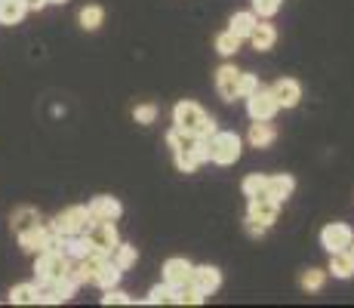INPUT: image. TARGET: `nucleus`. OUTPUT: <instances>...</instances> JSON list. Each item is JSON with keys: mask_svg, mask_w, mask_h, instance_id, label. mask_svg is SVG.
<instances>
[{"mask_svg": "<svg viewBox=\"0 0 354 308\" xmlns=\"http://www.w3.org/2000/svg\"><path fill=\"white\" fill-rule=\"evenodd\" d=\"M167 145L173 148L176 154V167L182 170V173H194L197 167H201L203 161H209L207 154V142L197 139L194 133H185V129H169L167 133Z\"/></svg>", "mask_w": 354, "mask_h": 308, "instance_id": "obj_1", "label": "nucleus"}, {"mask_svg": "<svg viewBox=\"0 0 354 308\" xmlns=\"http://www.w3.org/2000/svg\"><path fill=\"white\" fill-rule=\"evenodd\" d=\"M173 123H176V129H185V133H194L197 139H203L207 142L209 136L216 133V120L209 118L207 111H203L197 102H179V105L173 108Z\"/></svg>", "mask_w": 354, "mask_h": 308, "instance_id": "obj_2", "label": "nucleus"}, {"mask_svg": "<svg viewBox=\"0 0 354 308\" xmlns=\"http://www.w3.org/2000/svg\"><path fill=\"white\" fill-rule=\"evenodd\" d=\"M68 269H71V262H68L65 250H44L37 256V265H34V275H37V284H59Z\"/></svg>", "mask_w": 354, "mask_h": 308, "instance_id": "obj_3", "label": "nucleus"}, {"mask_svg": "<svg viewBox=\"0 0 354 308\" xmlns=\"http://www.w3.org/2000/svg\"><path fill=\"white\" fill-rule=\"evenodd\" d=\"M207 154L219 167L237 163V157H241V139H237V133H213L207 139Z\"/></svg>", "mask_w": 354, "mask_h": 308, "instance_id": "obj_4", "label": "nucleus"}, {"mask_svg": "<svg viewBox=\"0 0 354 308\" xmlns=\"http://www.w3.org/2000/svg\"><path fill=\"white\" fill-rule=\"evenodd\" d=\"M86 244H90L93 253H102V256H111V250L120 244L118 237V228H114V222H108V219H93L90 225H86Z\"/></svg>", "mask_w": 354, "mask_h": 308, "instance_id": "obj_5", "label": "nucleus"}, {"mask_svg": "<svg viewBox=\"0 0 354 308\" xmlns=\"http://www.w3.org/2000/svg\"><path fill=\"white\" fill-rule=\"evenodd\" d=\"M90 222H93V219H90V210H86V207H68L65 213L56 216V222H53L50 228L59 231L62 237H71V235H84Z\"/></svg>", "mask_w": 354, "mask_h": 308, "instance_id": "obj_6", "label": "nucleus"}, {"mask_svg": "<svg viewBox=\"0 0 354 308\" xmlns=\"http://www.w3.org/2000/svg\"><path fill=\"white\" fill-rule=\"evenodd\" d=\"M321 244L326 253H336V250H348L354 244V231L348 228L345 222H330L326 228L321 231Z\"/></svg>", "mask_w": 354, "mask_h": 308, "instance_id": "obj_7", "label": "nucleus"}, {"mask_svg": "<svg viewBox=\"0 0 354 308\" xmlns=\"http://www.w3.org/2000/svg\"><path fill=\"white\" fill-rule=\"evenodd\" d=\"M277 207H281V203H277L274 197H268V194L250 197V222L268 228V225H274V219H277Z\"/></svg>", "mask_w": 354, "mask_h": 308, "instance_id": "obj_8", "label": "nucleus"}, {"mask_svg": "<svg viewBox=\"0 0 354 308\" xmlns=\"http://www.w3.org/2000/svg\"><path fill=\"white\" fill-rule=\"evenodd\" d=\"M247 111H250L253 120H271L274 118L277 102H274V96H271V90H262V87H259L253 96H247Z\"/></svg>", "mask_w": 354, "mask_h": 308, "instance_id": "obj_9", "label": "nucleus"}, {"mask_svg": "<svg viewBox=\"0 0 354 308\" xmlns=\"http://www.w3.org/2000/svg\"><path fill=\"white\" fill-rule=\"evenodd\" d=\"M271 96H274L277 108H296L299 99H302V87L292 78H281L274 87H271Z\"/></svg>", "mask_w": 354, "mask_h": 308, "instance_id": "obj_10", "label": "nucleus"}, {"mask_svg": "<svg viewBox=\"0 0 354 308\" xmlns=\"http://www.w3.org/2000/svg\"><path fill=\"white\" fill-rule=\"evenodd\" d=\"M192 262L188 259H167V265H163V280H167L169 287H182V284H192Z\"/></svg>", "mask_w": 354, "mask_h": 308, "instance_id": "obj_11", "label": "nucleus"}, {"mask_svg": "<svg viewBox=\"0 0 354 308\" xmlns=\"http://www.w3.org/2000/svg\"><path fill=\"white\" fill-rule=\"evenodd\" d=\"M237 80H241V71L234 65H222L216 71V90L225 102H234L237 99Z\"/></svg>", "mask_w": 354, "mask_h": 308, "instance_id": "obj_12", "label": "nucleus"}, {"mask_svg": "<svg viewBox=\"0 0 354 308\" xmlns=\"http://www.w3.org/2000/svg\"><path fill=\"white\" fill-rule=\"evenodd\" d=\"M86 210H90V219H108V222H114V219L124 213V207H120L118 197H108V194L93 197V203Z\"/></svg>", "mask_w": 354, "mask_h": 308, "instance_id": "obj_13", "label": "nucleus"}, {"mask_svg": "<svg viewBox=\"0 0 354 308\" xmlns=\"http://www.w3.org/2000/svg\"><path fill=\"white\" fill-rule=\"evenodd\" d=\"M192 284L203 293V296H209V293L219 290L222 275H219V269H213V265H201V269L192 271Z\"/></svg>", "mask_w": 354, "mask_h": 308, "instance_id": "obj_14", "label": "nucleus"}, {"mask_svg": "<svg viewBox=\"0 0 354 308\" xmlns=\"http://www.w3.org/2000/svg\"><path fill=\"white\" fill-rule=\"evenodd\" d=\"M10 222H12V231H16V237L28 235V231H37L40 225H44V222H40V213L34 207H19L16 213H12Z\"/></svg>", "mask_w": 354, "mask_h": 308, "instance_id": "obj_15", "label": "nucleus"}, {"mask_svg": "<svg viewBox=\"0 0 354 308\" xmlns=\"http://www.w3.org/2000/svg\"><path fill=\"white\" fill-rule=\"evenodd\" d=\"M330 271L333 278H339V280H348L354 275V253H351V246L348 250H336V253H330Z\"/></svg>", "mask_w": 354, "mask_h": 308, "instance_id": "obj_16", "label": "nucleus"}, {"mask_svg": "<svg viewBox=\"0 0 354 308\" xmlns=\"http://www.w3.org/2000/svg\"><path fill=\"white\" fill-rule=\"evenodd\" d=\"M292 188H296V179L292 176H287V173H281V176H271L268 182H265V194L268 197H274L277 203H283L287 197L292 194Z\"/></svg>", "mask_w": 354, "mask_h": 308, "instance_id": "obj_17", "label": "nucleus"}, {"mask_svg": "<svg viewBox=\"0 0 354 308\" xmlns=\"http://www.w3.org/2000/svg\"><path fill=\"white\" fill-rule=\"evenodd\" d=\"M250 44H253L259 53L271 50V46L277 44V28L274 25H268V22H256V28L250 31Z\"/></svg>", "mask_w": 354, "mask_h": 308, "instance_id": "obj_18", "label": "nucleus"}, {"mask_svg": "<svg viewBox=\"0 0 354 308\" xmlns=\"http://www.w3.org/2000/svg\"><path fill=\"white\" fill-rule=\"evenodd\" d=\"M274 139H277V129L271 127L268 120H256L253 127H250V145L253 148H268Z\"/></svg>", "mask_w": 354, "mask_h": 308, "instance_id": "obj_19", "label": "nucleus"}, {"mask_svg": "<svg viewBox=\"0 0 354 308\" xmlns=\"http://www.w3.org/2000/svg\"><path fill=\"white\" fill-rule=\"evenodd\" d=\"M25 12V0H0V25H19Z\"/></svg>", "mask_w": 354, "mask_h": 308, "instance_id": "obj_20", "label": "nucleus"}, {"mask_svg": "<svg viewBox=\"0 0 354 308\" xmlns=\"http://www.w3.org/2000/svg\"><path fill=\"white\" fill-rule=\"evenodd\" d=\"M80 28L84 31H96L102 22H105V10H102L99 3H90V6H84V10H80Z\"/></svg>", "mask_w": 354, "mask_h": 308, "instance_id": "obj_21", "label": "nucleus"}, {"mask_svg": "<svg viewBox=\"0 0 354 308\" xmlns=\"http://www.w3.org/2000/svg\"><path fill=\"white\" fill-rule=\"evenodd\" d=\"M120 275H124V271H120L118 265L111 262V259H105V262H102V269H99V275H96V280H93V284H99L102 290H111V287H118Z\"/></svg>", "mask_w": 354, "mask_h": 308, "instance_id": "obj_22", "label": "nucleus"}, {"mask_svg": "<svg viewBox=\"0 0 354 308\" xmlns=\"http://www.w3.org/2000/svg\"><path fill=\"white\" fill-rule=\"evenodd\" d=\"M108 259H111V262L118 265L120 271L133 269V265H136V246H133V244H118V246L111 250V256H108Z\"/></svg>", "mask_w": 354, "mask_h": 308, "instance_id": "obj_23", "label": "nucleus"}, {"mask_svg": "<svg viewBox=\"0 0 354 308\" xmlns=\"http://www.w3.org/2000/svg\"><path fill=\"white\" fill-rule=\"evenodd\" d=\"M256 22H259V19L253 16V12H234V16H231V28L228 31H234L237 34V37H250V31H253L256 28Z\"/></svg>", "mask_w": 354, "mask_h": 308, "instance_id": "obj_24", "label": "nucleus"}, {"mask_svg": "<svg viewBox=\"0 0 354 308\" xmlns=\"http://www.w3.org/2000/svg\"><path fill=\"white\" fill-rule=\"evenodd\" d=\"M10 302L12 305H31V302H37V284H19V287H12Z\"/></svg>", "mask_w": 354, "mask_h": 308, "instance_id": "obj_25", "label": "nucleus"}, {"mask_svg": "<svg viewBox=\"0 0 354 308\" xmlns=\"http://www.w3.org/2000/svg\"><path fill=\"white\" fill-rule=\"evenodd\" d=\"M46 225H40L37 231H28V235H22L19 237V244H22V250H28V253H34V250H44V241H46Z\"/></svg>", "mask_w": 354, "mask_h": 308, "instance_id": "obj_26", "label": "nucleus"}, {"mask_svg": "<svg viewBox=\"0 0 354 308\" xmlns=\"http://www.w3.org/2000/svg\"><path fill=\"white\" fill-rule=\"evenodd\" d=\"M216 50L222 53V56H234L237 50H241V37H237L234 31H225L216 37Z\"/></svg>", "mask_w": 354, "mask_h": 308, "instance_id": "obj_27", "label": "nucleus"}, {"mask_svg": "<svg viewBox=\"0 0 354 308\" xmlns=\"http://www.w3.org/2000/svg\"><path fill=\"white\" fill-rule=\"evenodd\" d=\"M62 246H65V256H74V259H84L86 253H93L90 244H86V237H77V235H71Z\"/></svg>", "mask_w": 354, "mask_h": 308, "instance_id": "obj_28", "label": "nucleus"}, {"mask_svg": "<svg viewBox=\"0 0 354 308\" xmlns=\"http://www.w3.org/2000/svg\"><path fill=\"white\" fill-rule=\"evenodd\" d=\"M324 280H326V271H321V269H308L302 275V280H299V284H302V290H308V293H317L324 287Z\"/></svg>", "mask_w": 354, "mask_h": 308, "instance_id": "obj_29", "label": "nucleus"}, {"mask_svg": "<svg viewBox=\"0 0 354 308\" xmlns=\"http://www.w3.org/2000/svg\"><path fill=\"white\" fill-rule=\"evenodd\" d=\"M265 182H268V176H262V173L247 176V179H243V194H247V197L265 194Z\"/></svg>", "mask_w": 354, "mask_h": 308, "instance_id": "obj_30", "label": "nucleus"}, {"mask_svg": "<svg viewBox=\"0 0 354 308\" xmlns=\"http://www.w3.org/2000/svg\"><path fill=\"white\" fill-rule=\"evenodd\" d=\"M133 118H136V123H154L158 120V105H154V102H145V105H136L133 108Z\"/></svg>", "mask_w": 354, "mask_h": 308, "instance_id": "obj_31", "label": "nucleus"}, {"mask_svg": "<svg viewBox=\"0 0 354 308\" xmlns=\"http://www.w3.org/2000/svg\"><path fill=\"white\" fill-rule=\"evenodd\" d=\"M259 90V80L253 74H241V80H237V99H247V96H253Z\"/></svg>", "mask_w": 354, "mask_h": 308, "instance_id": "obj_32", "label": "nucleus"}, {"mask_svg": "<svg viewBox=\"0 0 354 308\" xmlns=\"http://www.w3.org/2000/svg\"><path fill=\"white\" fill-rule=\"evenodd\" d=\"M148 302L158 305V302H173V287L163 284V287H154L151 293H148Z\"/></svg>", "mask_w": 354, "mask_h": 308, "instance_id": "obj_33", "label": "nucleus"}, {"mask_svg": "<svg viewBox=\"0 0 354 308\" xmlns=\"http://www.w3.org/2000/svg\"><path fill=\"white\" fill-rule=\"evenodd\" d=\"M253 10L259 16H274L281 10V0H253Z\"/></svg>", "mask_w": 354, "mask_h": 308, "instance_id": "obj_34", "label": "nucleus"}, {"mask_svg": "<svg viewBox=\"0 0 354 308\" xmlns=\"http://www.w3.org/2000/svg\"><path fill=\"white\" fill-rule=\"evenodd\" d=\"M102 302H105V305H127L129 302V296H127V293L124 290H114V287H111V290H105V296H102Z\"/></svg>", "mask_w": 354, "mask_h": 308, "instance_id": "obj_35", "label": "nucleus"}, {"mask_svg": "<svg viewBox=\"0 0 354 308\" xmlns=\"http://www.w3.org/2000/svg\"><path fill=\"white\" fill-rule=\"evenodd\" d=\"M50 3V0H25V10H34V12H40L44 6Z\"/></svg>", "mask_w": 354, "mask_h": 308, "instance_id": "obj_36", "label": "nucleus"}, {"mask_svg": "<svg viewBox=\"0 0 354 308\" xmlns=\"http://www.w3.org/2000/svg\"><path fill=\"white\" fill-rule=\"evenodd\" d=\"M50 3H68V0H50Z\"/></svg>", "mask_w": 354, "mask_h": 308, "instance_id": "obj_37", "label": "nucleus"}, {"mask_svg": "<svg viewBox=\"0 0 354 308\" xmlns=\"http://www.w3.org/2000/svg\"><path fill=\"white\" fill-rule=\"evenodd\" d=\"M351 253H354V250H351Z\"/></svg>", "mask_w": 354, "mask_h": 308, "instance_id": "obj_38", "label": "nucleus"}]
</instances>
